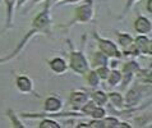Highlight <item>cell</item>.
Here are the masks:
<instances>
[{
    "label": "cell",
    "mask_w": 152,
    "mask_h": 128,
    "mask_svg": "<svg viewBox=\"0 0 152 128\" xmlns=\"http://www.w3.org/2000/svg\"><path fill=\"white\" fill-rule=\"evenodd\" d=\"M87 100V95L86 93H82V92H74L70 97V101L74 104V106H81L82 104H84Z\"/></svg>",
    "instance_id": "9c48e42d"
},
{
    "label": "cell",
    "mask_w": 152,
    "mask_h": 128,
    "mask_svg": "<svg viewBox=\"0 0 152 128\" xmlns=\"http://www.w3.org/2000/svg\"><path fill=\"white\" fill-rule=\"evenodd\" d=\"M106 63H107V59L106 57L102 54V53H96L95 55V65H106Z\"/></svg>",
    "instance_id": "8fae6325"
},
{
    "label": "cell",
    "mask_w": 152,
    "mask_h": 128,
    "mask_svg": "<svg viewBox=\"0 0 152 128\" xmlns=\"http://www.w3.org/2000/svg\"><path fill=\"white\" fill-rule=\"evenodd\" d=\"M136 42H137V49H139L142 53H145V54L151 53V42L147 37H143V36L138 37Z\"/></svg>",
    "instance_id": "5b68a950"
},
{
    "label": "cell",
    "mask_w": 152,
    "mask_h": 128,
    "mask_svg": "<svg viewBox=\"0 0 152 128\" xmlns=\"http://www.w3.org/2000/svg\"><path fill=\"white\" fill-rule=\"evenodd\" d=\"M110 99L113 100L114 104L118 105V106H121V105H123V102H121V97H120L119 93H111V95H110Z\"/></svg>",
    "instance_id": "ac0fdd59"
},
{
    "label": "cell",
    "mask_w": 152,
    "mask_h": 128,
    "mask_svg": "<svg viewBox=\"0 0 152 128\" xmlns=\"http://www.w3.org/2000/svg\"><path fill=\"white\" fill-rule=\"evenodd\" d=\"M92 15V9H91V3H88L87 5H83L81 8H78L77 10V18L82 22H86L91 18Z\"/></svg>",
    "instance_id": "277c9868"
},
{
    "label": "cell",
    "mask_w": 152,
    "mask_h": 128,
    "mask_svg": "<svg viewBox=\"0 0 152 128\" xmlns=\"http://www.w3.org/2000/svg\"><path fill=\"white\" fill-rule=\"evenodd\" d=\"M24 1H26V0H18V4H19V5H22Z\"/></svg>",
    "instance_id": "cb8c5ba5"
},
{
    "label": "cell",
    "mask_w": 152,
    "mask_h": 128,
    "mask_svg": "<svg viewBox=\"0 0 152 128\" xmlns=\"http://www.w3.org/2000/svg\"><path fill=\"white\" fill-rule=\"evenodd\" d=\"M119 42L124 48H128V46H130V44H132V37L129 35H119Z\"/></svg>",
    "instance_id": "5bb4252c"
},
{
    "label": "cell",
    "mask_w": 152,
    "mask_h": 128,
    "mask_svg": "<svg viewBox=\"0 0 152 128\" xmlns=\"http://www.w3.org/2000/svg\"><path fill=\"white\" fill-rule=\"evenodd\" d=\"M60 108H61V102L56 97H49L45 101V109L48 112H58Z\"/></svg>",
    "instance_id": "8992f818"
},
{
    "label": "cell",
    "mask_w": 152,
    "mask_h": 128,
    "mask_svg": "<svg viewBox=\"0 0 152 128\" xmlns=\"http://www.w3.org/2000/svg\"><path fill=\"white\" fill-rule=\"evenodd\" d=\"M118 124H119V122L114 118H107L104 122V127H118Z\"/></svg>",
    "instance_id": "d6986e66"
},
{
    "label": "cell",
    "mask_w": 152,
    "mask_h": 128,
    "mask_svg": "<svg viewBox=\"0 0 152 128\" xmlns=\"http://www.w3.org/2000/svg\"><path fill=\"white\" fill-rule=\"evenodd\" d=\"M134 27L138 32L141 33H146V32H150L151 31V22L145 17H139V18L136 21V24Z\"/></svg>",
    "instance_id": "3957f363"
},
{
    "label": "cell",
    "mask_w": 152,
    "mask_h": 128,
    "mask_svg": "<svg viewBox=\"0 0 152 128\" xmlns=\"http://www.w3.org/2000/svg\"><path fill=\"white\" fill-rule=\"evenodd\" d=\"M17 86H18V88L22 92H28L32 90V82L31 79L27 78V77H19L18 79H17Z\"/></svg>",
    "instance_id": "ba28073f"
},
{
    "label": "cell",
    "mask_w": 152,
    "mask_h": 128,
    "mask_svg": "<svg viewBox=\"0 0 152 128\" xmlns=\"http://www.w3.org/2000/svg\"><path fill=\"white\" fill-rule=\"evenodd\" d=\"M72 68L78 73H84L87 71V62L81 53L72 54Z\"/></svg>",
    "instance_id": "6da1fadb"
},
{
    "label": "cell",
    "mask_w": 152,
    "mask_h": 128,
    "mask_svg": "<svg viewBox=\"0 0 152 128\" xmlns=\"http://www.w3.org/2000/svg\"><path fill=\"white\" fill-rule=\"evenodd\" d=\"M100 46L104 53L109 55V57H116L118 55V49L114 45V42L107 41V40H100Z\"/></svg>",
    "instance_id": "7a4b0ae2"
},
{
    "label": "cell",
    "mask_w": 152,
    "mask_h": 128,
    "mask_svg": "<svg viewBox=\"0 0 152 128\" xmlns=\"http://www.w3.org/2000/svg\"><path fill=\"white\" fill-rule=\"evenodd\" d=\"M68 1H74V0H68ZM75 1H77V0H75Z\"/></svg>",
    "instance_id": "484cf974"
},
{
    "label": "cell",
    "mask_w": 152,
    "mask_h": 128,
    "mask_svg": "<svg viewBox=\"0 0 152 128\" xmlns=\"http://www.w3.org/2000/svg\"><path fill=\"white\" fill-rule=\"evenodd\" d=\"M97 74H99V77H101V78H106V77L109 76V71H107V68L106 67H101L99 71H97Z\"/></svg>",
    "instance_id": "44dd1931"
},
{
    "label": "cell",
    "mask_w": 152,
    "mask_h": 128,
    "mask_svg": "<svg viewBox=\"0 0 152 128\" xmlns=\"http://www.w3.org/2000/svg\"><path fill=\"white\" fill-rule=\"evenodd\" d=\"M91 115L94 118H96V119H100V118H102L105 115V110L101 109V108H95V110L91 113Z\"/></svg>",
    "instance_id": "e0dca14e"
},
{
    "label": "cell",
    "mask_w": 152,
    "mask_h": 128,
    "mask_svg": "<svg viewBox=\"0 0 152 128\" xmlns=\"http://www.w3.org/2000/svg\"><path fill=\"white\" fill-rule=\"evenodd\" d=\"M94 99L96 100V102H97V104H99V105H102L104 102L106 101L107 97H106V95H105L104 92L97 91V92H95V93H94Z\"/></svg>",
    "instance_id": "4fadbf2b"
},
{
    "label": "cell",
    "mask_w": 152,
    "mask_h": 128,
    "mask_svg": "<svg viewBox=\"0 0 152 128\" xmlns=\"http://www.w3.org/2000/svg\"><path fill=\"white\" fill-rule=\"evenodd\" d=\"M134 1V0H129V3H133Z\"/></svg>",
    "instance_id": "d4e9b609"
},
{
    "label": "cell",
    "mask_w": 152,
    "mask_h": 128,
    "mask_svg": "<svg viewBox=\"0 0 152 128\" xmlns=\"http://www.w3.org/2000/svg\"><path fill=\"white\" fill-rule=\"evenodd\" d=\"M59 127H60V126H59L56 122L49 121V119H46V121L41 122V124H40V128H59Z\"/></svg>",
    "instance_id": "9a60e30c"
},
{
    "label": "cell",
    "mask_w": 152,
    "mask_h": 128,
    "mask_svg": "<svg viewBox=\"0 0 152 128\" xmlns=\"http://www.w3.org/2000/svg\"><path fill=\"white\" fill-rule=\"evenodd\" d=\"M139 100V93L137 91H134V90H132V91H129L128 93H126V97H125V101L128 102L129 105H134L137 104Z\"/></svg>",
    "instance_id": "30bf717a"
},
{
    "label": "cell",
    "mask_w": 152,
    "mask_h": 128,
    "mask_svg": "<svg viewBox=\"0 0 152 128\" xmlns=\"http://www.w3.org/2000/svg\"><path fill=\"white\" fill-rule=\"evenodd\" d=\"M7 7H8V23L10 22V17H12V9L14 5V0H5Z\"/></svg>",
    "instance_id": "ffe728a7"
},
{
    "label": "cell",
    "mask_w": 152,
    "mask_h": 128,
    "mask_svg": "<svg viewBox=\"0 0 152 128\" xmlns=\"http://www.w3.org/2000/svg\"><path fill=\"white\" fill-rule=\"evenodd\" d=\"M147 7H148V12L151 13V0H148V4H147Z\"/></svg>",
    "instance_id": "603a6c76"
},
{
    "label": "cell",
    "mask_w": 152,
    "mask_h": 128,
    "mask_svg": "<svg viewBox=\"0 0 152 128\" xmlns=\"http://www.w3.org/2000/svg\"><path fill=\"white\" fill-rule=\"evenodd\" d=\"M50 67L54 72L56 73H63L65 69H66V64H65V60H63L61 58H55L50 62Z\"/></svg>",
    "instance_id": "52a82bcc"
},
{
    "label": "cell",
    "mask_w": 152,
    "mask_h": 128,
    "mask_svg": "<svg viewBox=\"0 0 152 128\" xmlns=\"http://www.w3.org/2000/svg\"><path fill=\"white\" fill-rule=\"evenodd\" d=\"M33 1H39V0H33Z\"/></svg>",
    "instance_id": "4316f807"
},
{
    "label": "cell",
    "mask_w": 152,
    "mask_h": 128,
    "mask_svg": "<svg viewBox=\"0 0 152 128\" xmlns=\"http://www.w3.org/2000/svg\"><path fill=\"white\" fill-rule=\"evenodd\" d=\"M95 108H96V105L94 104V102H88V104L83 108V112L86 113V114H91L95 110Z\"/></svg>",
    "instance_id": "7402d4cb"
},
{
    "label": "cell",
    "mask_w": 152,
    "mask_h": 128,
    "mask_svg": "<svg viewBox=\"0 0 152 128\" xmlns=\"http://www.w3.org/2000/svg\"><path fill=\"white\" fill-rule=\"evenodd\" d=\"M88 82L92 86H96V85H99V74L96 73V72H91L90 76H88Z\"/></svg>",
    "instance_id": "2e32d148"
},
{
    "label": "cell",
    "mask_w": 152,
    "mask_h": 128,
    "mask_svg": "<svg viewBox=\"0 0 152 128\" xmlns=\"http://www.w3.org/2000/svg\"><path fill=\"white\" fill-rule=\"evenodd\" d=\"M120 79H121V74L118 71H113L110 73V77H109V82H110V85H113V86L119 83Z\"/></svg>",
    "instance_id": "7c38bea8"
}]
</instances>
